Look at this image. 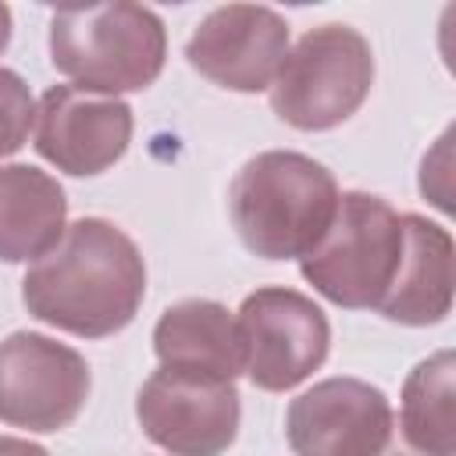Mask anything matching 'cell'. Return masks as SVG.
Here are the masks:
<instances>
[{
  "instance_id": "15",
  "label": "cell",
  "mask_w": 456,
  "mask_h": 456,
  "mask_svg": "<svg viewBox=\"0 0 456 456\" xmlns=\"http://www.w3.org/2000/svg\"><path fill=\"white\" fill-rule=\"evenodd\" d=\"M456 356L452 349H438L420 360L399 395V438L424 456H452L456 452Z\"/></svg>"
},
{
  "instance_id": "5",
  "label": "cell",
  "mask_w": 456,
  "mask_h": 456,
  "mask_svg": "<svg viewBox=\"0 0 456 456\" xmlns=\"http://www.w3.org/2000/svg\"><path fill=\"white\" fill-rule=\"evenodd\" d=\"M374 86V53L363 32L342 21L299 36L271 82V110L299 132H328L349 121Z\"/></svg>"
},
{
  "instance_id": "14",
  "label": "cell",
  "mask_w": 456,
  "mask_h": 456,
  "mask_svg": "<svg viewBox=\"0 0 456 456\" xmlns=\"http://www.w3.org/2000/svg\"><path fill=\"white\" fill-rule=\"evenodd\" d=\"M68 221L61 182L32 164H0V260H39L57 246Z\"/></svg>"
},
{
  "instance_id": "11",
  "label": "cell",
  "mask_w": 456,
  "mask_h": 456,
  "mask_svg": "<svg viewBox=\"0 0 456 456\" xmlns=\"http://www.w3.org/2000/svg\"><path fill=\"white\" fill-rule=\"evenodd\" d=\"M289 53V21L260 4H228L200 18L185 61L207 82L232 93L271 89Z\"/></svg>"
},
{
  "instance_id": "9",
  "label": "cell",
  "mask_w": 456,
  "mask_h": 456,
  "mask_svg": "<svg viewBox=\"0 0 456 456\" xmlns=\"http://www.w3.org/2000/svg\"><path fill=\"white\" fill-rule=\"evenodd\" d=\"M395 435L388 395L363 378H324L285 413L296 456H381Z\"/></svg>"
},
{
  "instance_id": "7",
  "label": "cell",
  "mask_w": 456,
  "mask_h": 456,
  "mask_svg": "<svg viewBox=\"0 0 456 456\" xmlns=\"http://www.w3.org/2000/svg\"><path fill=\"white\" fill-rule=\"evenodd\" d=\"M135 417L142 435L171 456H221L239 435L242 403L235 381L157 367L135 395Z\"/></svg>"
},
{
  "instance_id": "19",
  "label": "cell",
  "mask_w": 456,
  "mask_h": 456,
  "mask_svg": "<svg viewBox=\"0 0 456 456\" xmlns=\"http://www.w3.org/2000/svg\"><path fill=\"white\" fill-rule=\"evenodd\" d=\"M381 456H424V452H417V449H410V445H406V442H403V438L395 435V438L388 442V449H385Z\"/></svg>"
},
{
  "instance_id": "10",
  "label": "cell",
  "mask_w": 456,
  "mask_h": 456,
  "mask_svg": "<svg viewBox=\"0 0 456 456\" xmlns=\"http://www.w3.org/2000/svg\"><path fill=\"white\" fill-rule=\"evenodd\" d=\"M132 107L121 96L50 86L36 107V153L64 175L93 178L114 167L132 142Z\"/></svg>"
},
{
  "instance_id": "2",
  "label": "cell",
  "mask_w": 456,
  "mask_h": 456,
  "mask_svg": "<svg viewBox=\"0 0 456 456\" xmlns=\"http://www.w3.org/2000/svg\"><path fill=\"white\" fill-rule=\"evenodd\" d=\"M338 207L335 175L296 150L249 157L228 185V214L253 256L303 260L328 232Z\"/></svg>"
},
{
  "instance_id": "12",
  "label": "cell",
  "mask_w": 456,
  "mask_h": 456,
  "mask_svg": "<svg viewBox=\"0 0 456 456\" xmlns=\"http://www.w3.org/2000/svg\"><path fill=\"white\" fill-rule=\"evenodd\" d=\"M403 260L378 314L392 324L428 328L452 310V235L420 214H403Z\"/></svg>"
},
{
  "instance_id": "18",
  "label": "cell",
  "mask_w": 456,
  "mask_h": 456,
  "mask_svg": "<svg viewBox=\"0 0 456 456\" xmlns=\"http://www.w3.org/2000/svg\"><path fill=\"white\" fill-rule=\"evenodd\" d=\"M7 43H11V7L0 4V53L7 50Z\"/></svg>"
},
{
  "instance_id": "17",
  "label": "cell",
  "mask_w": 456,
  "mask_h": 456,
  "mask_svg": "<svg viewBox=\"0 0 456 456\" xmlns=\"http://www.w3.org/2000/svg\"><path fill=\"white\" fill-rule=\"evenodd\" d=\"M0 456H50L43 445L28 442V438H14V435H0Z\"/></svg>"
},
{
  "instance_id": "6",
  "label": "cell",
  "mask_w": 456,
  "mask_h": 456,
  "mask_svg": "<svg viewBox=\"0 0 456 456\" xmlns=\"http://www.w3.org/2000/svg\"><path fill=\"white\" fill-rule=\"evenodd\" d=\"M239 338L246 378L264 392H289L303 385L331 349V324L324 310L285 285H264L239 306Z\"/></svg>"
},
{
  "instance_id": "8",
  "label": "cell",
  "mask_w": 456,
  "mask_h": 456,
  "mask_svg": "<svg viewBox=\"0 0 456 456\" xmlns=\"http://www.w3.org/2000/svg\"><path fill=\"white\" fill-rule=\"evenodd\" d=\"M93 378L78 349L39 335L14 331L0 342V420L36 435L68 428L86 399Z\"/></svg>"
},
{
  "instance_id": "4",
  "label": "cell",
  "mask_w": 456,
  "mask_h": 456,
  "mask_svg": "<svg viewBox=\"0 0 456 456\" xmlns=\"http://www.w3.org/2000/svg\"><path fill=\"white\" fill-rule=\"evenodd\" d=\"M403 214L374 192H338L321 242L299 260L317 296L342 310H378L403 260Z\"/></svg>"
},
{
  "instance_id": "3",
  "label": "cell",
  "mask_w": 456,
  "mask_h": 456,
  "mask_svg": "<svg viewBox=\"0 0 456 456\" xmlns=\"http://www.w3.org/2000/svg\"><path fill=\"white\" fill-rule=\"evenodd\" d=\"M167 61V28L142 4L61 7L50 18V64L78 89L118 96L153 86Z\"/></svg>"
},
{
  "instance_id": "1",
  "label": "cell",
  "mask_w": 456,
  "mask_h": 456,
  "mask_svg": "<svg viewBox=\"0 0 456 456\" xmlns=\"http://www.w3.org/2000/svg\"><path fill=\"white\" fill-rule=\"evenodd\" d=\"M146 296L139 246L103 217H78L53 249L28 264L21 278L25 310L68 335L107 338L128 328Z\"/></svg>"
},
{
  "instance_id": "16",
  "label": "cell",
  "mask_w": 456,
  "mask_h": 456,
  "mask_svg": "<svg viewBox=\"0 0 456 456\" xmlns=\"http://www.w3.org/2000/svg\"><path fill=\"white\" fill-rule=\"evenodd\" d=\"M32 125H36V103L28 82L18 71L0 68V157L18 153L28 142Z\"/></svg>"
},
{
  "instance_id": "13",
  "label": "cell",
  "mask_w": 456,
  "mask_h": 456,
  "mask_svg": "<svg viewBox=\"0 0 456 456\" xmlns=\"http://www.w3.org/2000/svg\"><path fill=\"white\" fill-rule=\"evenodd\" d=\"M153 353L160 367L200 370L235 381L246 367L239 324L228 306L214 299H182L153 324Z\"/></svg>"
}]
</instances>
